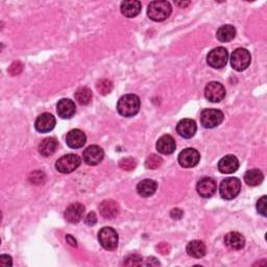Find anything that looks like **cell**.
I'll list each match as a JSON object with an SVG mask.
<instances>
[{
    "label": "cell",
    "mask_w": 267,
    "mask_h": 267,
    "mask_svg": "<svg viewBox=\"0 0 267 267\" xmlns=\"http://www.w3.org/2000/svg\"><path fill=\"white\" fill-rule=\"evenodd\" d=\"M140 98L135 94H127L118 100L117 111L123 117H133L140 110Z\"/></svg>",
    "instance_id": "1"
},
{
    "label": "cell",
    "mask_w": 267,
    "mask_h": 267,
    "mask_svg": "<svg viewBox=\"0 0 267 267\" xmlns=\"http://www.w3.org/2000/svg\"><path fill=\"white\" fill-rule=\"evenodd\" d=\"M173 8L168 1H152L147 8V15L152 21H164L171 15Z\"/></svg>",
    "instance_id": "2"
},
{
    "label": "cell",
    "mask_w": 267,
    "mask_h": 267,
    "mask_svg": "<svg viewBox=\"0 0 267 267\" xmlns=\"http://www.w3.org/2000/svg\"><path fill=\"white\" fill-rule=\"evenodd\" d=\"M241 190V182L237 178H224L221 187H219V193L225 200H231L239 194Z\"/></svg>",
    "instance_id": "3"
},
{
    "label": "cell",
    "mask_w": 267,
    "mask_h": 267,
    "mask_svg": "<svg viewBox=\"0 0 267 267\" xmlns=\"http://www.w3.org/2000/svg\"><path fill=\"white\" fill-rule=\"evenodd\" d=\"M223 113L217 109H206L200 114V123L206 129H214L223 121Z\"/></svg>",
    "instance_id": "4"
},
{
    "label": "cell",
    "mask_w": 267,
    "mask_h": 267,
    "mask_svg": "<svg viewBox=\"0 0 267 267\" xmlns=\"http://www.w3.org/2000/svg\"><path fill=\"white\" fill-rule=\"evenodd\" d=\"M119 237L117 232L112 227H103L98 233V241L107 251H114L118 246Z\"/></svg>",
    "instance_id": "5"
},
{
    "label": "cell",
    "mask_w": 267,
    "mask_h": 267,
    "mask_svg": "<svg viewBox=\"0 0 267 267\" xmlns=\"http://www.w3.org/2000/svg\"><path fill=\"white\" fill-rule=\"evenodd\" d=\"M82 163V159L73 154H69L60 158L55 163V168L61 174H70L76 170Z\"/></svg>",
    "instance_id": "6"
},
{
    "label": "cell",
    "mask_w": 267,
    "mask_h": 267,
    "mask_svg": "<svg viewBox=\"0 0 267 267\" xmlns=\"http://www.w3.org/2000/svg\"><path fill=\"white\" fill-rule=\"evenodd\" d=\"M252 61V56L249 50L244 48H238L234 50L231 55V65L233 69L237 71H243L250 66Z\"/></svg>",
    "instance_id": "7"
},
{
    "label": "cell",
    "mask_w": 267,
    "mask_h": 267,
    "mask_svg": "<svg viewBox=\"0 0 267 267\" xmlns=\"http://www.w3.org/2000/svg\"><path fill=\"white\" fill-rule=\"evenodd\" d=\"M228 60V52L224 48V47H217L209 52L207 56V62L209 66H211L212 68L221 69L224 67Z\"/></svg>",
    "instance_id": "8"
},
{
    "label": "cell",
    "mask_w": 267,
    "mask_h": 267,
    "mask_svg": "<svg viewBox=\"0 0 267 267\" xmlns=\"http://www.w3.org/2000/svg\"><path fill=\"white\" fill-rule=\"evenodd\" d=\"M205 96L211 102H219L225 97V88L218 82L209 83L205 88Z\"/></svg>",
    "instance_id": "9"
},
{
    "label": "cell",
    "mask_w": 267,
    "mask_h": 267,
    "mask_svg": "<svg viewBox=\"0 0 267 267\" xmlns=\"http://www.w3.org/2000/svg\"><path fill=\"white\" fill-rule=\"evenodd\" d=\"M178 163L184 168H192L195 167L200 160L199 152L194 148H186L179 152L178 155Z\"/></svg>",
    "instance_id": "10"
},
{
    "label": "cell",
    "mask_w": 267,
    "mask_h": 267,
    "mask_svg": "<svg viewBox=\"0 0 267 267\" xmlns=\"http://www.w3.org/2000/svg\"><path fill=\"white\" fill-rule=\"evenodd\" d=\"M104 157V152L102 148H100L97 145H91L84 150L83 158L84 161L88 165H97L102 161Z\"/></svg>",
    "instance_id": "11"
},
{
    "label": "cell",
    "mask_w": 267,
    "mask_h": 267,
    "mask_svg": "<svg viewBox=\"0 0 267 267\" xmlns=\"http://www.w3.org/2000/svg\"><path fill=\"white\" fill-rule=\"evenodd\" d=\"M217 185L216 182L211 178H204L199 180L196 186L197 193L205 198H209L214 195L216 192Z\"/></svg>",
    "instance_id": "12"
},
{
    "label": "cell",
    "mask_w": 267,
    "mask_h": 267,
    "mask_svg": "<svg viewBox=\"0 0 267 267\" xmlns=\"http://www.w3.org/2000/svg\"><path fill=\"white\" fill-rule=\"evenodd\" d=\"M85 214V207L80 203H74L67 207L65 211L66 221L70 223L80 222Z\"/></svg>",
    "instance_id": "13"
},
{
    "label": "cell",
    "mask_w": 267,
    "mask_h": 267,
    "mask_svg": "<svg viewBox=\"0 0 267 267\" xmlns=\"http://www.w3.org/2000/svg\"><path fill=\"white\" fill-rule=\"evenodd\" d=\"M239 168V161L233 155H227L221 159L218 163V170L222 174L231 175L236 173Z\"/></svg>",
    "instance_id": "14"
},
{
    "label": "cell",
    "mask_w": 267,
    "mask_h": 267,
    "mask_svg": "<svg viewBox=\"0 0 267 267\" xmlns=\"http://www.w3.org/2000/svg\"><path fill=\"white\" fill-rule=\"evenodd\" d=\"M55 127V118L49 113H44L37 118L35 128L40 133H49Z\"/></svg>",
    "instance_id": "15"
},
{
    "label": "cell",
    "mask_w": 267,
    "mask_h": 267,
    "mask_svg": "<svg viewBox=\"0 0 267 267\" xmlns=\"http://www.w3.org/2000/svg\"><path fill=\"white\" fill-rule=\"evenodd\" d=\"M196 130V123L192 119H182L177 126V132L178 135L186 139L192 138L195 135Z\"/></svg>",
    "instance_id": "16"
},
{
    "label": "cell",
    "mask_w": 267,
    "mask_h": 267,
    "mask_svg": "<svg viewBox=\"0 0 267 267\" xmlns=\"http://www.w3.org/2000/svg\"><path fill=\"white\" fill-rule=\"evenodd\" d=\"M86 141H87V137L81 130H72L66 136L67 145L74 149L83 147L86 144Z\"/></svg>",
    "instance_id": "17"
},
{
    "label": "cell",
    "mask_w": 267,
    "mask_h": 267,
    "mask_svg": "<svg viewBox=\"0 0 267 267\" xmlns=\"http://www.w3.org/2000/svg\"><path fill=\"white\" fill-rule=\"evenodd\" d=\"M56 111H58L59 116L63 119H70L74 116L76 108L75 103L68 98H63L58 102L56 106Z\"/></svg>",
    "instance_id": "18"
},
{
    "label": "cell",
    "mask_w": 267,
    "mask_h": 267,
    "mask_svg": "<svg viewBox=\"0 0 267 267\" xmlns=\"http://www.w3.org/2000/svg\"><path fill=\"white\" fill-rule=\"evenodd\" d=\"M224 243L228 249L239 251L242 250L245 245V238L242 236V234L238 232H230L224 237Z\"/></svg>",
    "instance_id": "19"
},
{
    "label": "cell",
    "mask_w": 267,
    "mask_h": 267,
    "mask_svg": "<svg viewBox=\"0 0 267 267\" xmlns=\"http://www.w3.org/2000/svg\"><path fill=\"white\" fill-rule=\"evenodd\" d=\"M176 148H177L176 140L170 135L162 136L157 142V149L160 154L171 155L173 152H175Z\"/></svg>",
    "instance_id": "20"
},
{
    "label": "cell",
    "mask_w": 267,
    "mask_h": 267,
    "mask_svg": "<svg viewBox=\"0 0 267 267\" xmlns=\"http://www.w3.org/2000/svg\"><path fill=\"white\" fill-rule=\"evenodd\" d=\"M58 147H59L58 140L53 137H48L41 141L39 147H38V150H39L40 155L44 157H49L54 154Z\"/></svg>",
    "instance_id": "21"
},
{
    "label": "cell",
    "mask_w": 267,
    "mask_h": 267,
    "mask_svg": "<svg viewBox=\"0 0 267 267\" xmlns=\"http://www.w3.org/2000/svg\"><path fill=\"white\" fill-rule=\"evenodd\" d=\"M187 254L195 259H200L206 255L207 247L205 243L200 240H192L190 241L186 247Z\"/></svg>",
    "instance_id": "22"
},
{
    "label": "cell",
    "mask_w": 267,
    "mask_h": 267,
    "mask_svg": "<svg viewBox=\"0 0 267 267\" xmlns=\"http://www.w3.org/2000/svg\"><path fill=\"white\" fill-rule=\"evenodd\" d=\"M120 9L122 15L128 18H134L141 12V2L137 0H128V1H123L121 3Z\"/></svg>",
    "instance_id": "23"
},
{
    "label": "cell",
    "mask_w": 267,
    "mask_h": 267,
    "mask_svg": "<svg viewBox=\"0 0 267 267\" xmlns=\"http://www.w3.org/2000/svg\"><path fill=\"white\" fill-rule=\"evenodd\" d=\"M158 184L154 179H143L137 186V191L142 197H149L157 191Z\"/></svg>",
    "instance_id": "24"
},
{
    "label": "cell",
    "mask_w": 267,
    "mask_h": 267,
    "mask_svg": "<svg viewBox=\"0 0 267 267\" xmlns=\"http://www.w3.org/2000/svg\"><path fill=\"white\" fill-rule=\"evenodd\" d=\"M99 211L104 218H114L119 213V206L112 199L103 200L99 206Z\"/></svg>",
    "instance_id": "25"
},
{
    "label": "cell",
    "mask_w": 267,
    "mask_h": 267,
    "mask_svg": "<svg viewBox=\"0 0 267 267\" xmlns=\"http://www.w3.org/2000/svg\"><path fill=\"white\" fill-rule=\"evenodd\" d=\"M216 37L217 39L222 43L230 42L236 37V28L230 24L222 25V27L218 28Z\"/></svg>",
    "instance_id": "26"
},
{
    "label": "cell",
    "mask_w": 267,
    "mask_h": 267,
    "mask_svg": "<svg viewBox=\"0 0 267 267\" xmlns=\"http://www.w3.org/2000/svg\"><path fill=\"white\" fill-rule=\"evenodd\" d=\"M264 179V176L262 174V171L259 169H251L249 171H246L244 175V180L245 183L251 186V187H256L262 184Z\"/></svg>",
    "instance_id": "27"
},
{
    "label": "cell",
    "mask_w": 267,
    "mask_h": 267,
    "mask_svg": "<svg viewBox=\"0 0 267 267\" xmlns=\"http://www.w3.org/2000/svg\"><path fill=\"white\" fill-rule=\"evenodd\" d=\"M74 97H75L76 101H78L80 104H82V106H87V104H89L91 102L93 94L89 88L82 87V88L76 90V92L74 94Z\"/></svg>",
    "instance_id": "28"
},
{
    "label": "cell",
    "mask_w": 267,
    "mask_h": 267,
    "mask_svg": "<svg viewBox=\"0 0 267 267\" xmlns=\"http://www.w3.org/2000/svg\"><path fill=\"white\" fill-rule=\"evenodd\" d=\"M162 164H163V160L158 155H150L145 161V166L148 169H158Z\"/></svg>",
    "instance_id": "29"
},
{
    "label": "cell",
    "mask_w": 267,
    "mask_h": 267,
    "mask_svg": "<svg viewBox=\"0 0 267 267\" xmlns=\"http://www.w3.org/2000/svg\"><path fill=\"white\" fill-rule=\"evenodd\" d=\"M96 88H97V91L101 94V95H107L109 93H111L112 89H113V84L111 81L109 80H100L97 85H96Z\"/></svg>",
    "instance_id": "30"
},
{
    "label": "cell",
    "mask_w": 267,
    "mask_h": 267,
    "mask_svg": "<svg viewBox=\"0 0 267 267\" xmlns=\"http://www.w3.org/2000/svg\"><path fill=\"white\" fill-rule=\"evenodd\" d=\"M136 166H137V161L134 158H125L119 162V167L127 171L135 169Z\"/></svg>",
    "instance_id": "31"
},
{
    "label": "cell",
    "mask_w": 267,
    "mask_h": 267,
    "mask_svg": "<svg viewBox=\"0 0 267 267\" xmlns=\"http://www.w3.org/2000/svg\"><path fill=\"white\" fill-rule=\"evenodd\" d=\"M142 257L137 254H132L125 259L123 264L128 266H140L142 265Z\"/></svg>",
    "instance_id": "32"
},
{
    "label": "cell",
    "mask_w": 267,
    "mask_h": 267,
    "mask_svg": "<svg viewBox=\"0 0 267 267\" xmlns=\"http://www.w3.org/2000/svg\"><path fill=\"white\" fill-rule=\"evenodd\" d=\"M46 176L42 171H35L30 176V182L35 185H41L45 182Z\"/></svg>",
    "instance_id": "33"
},
{
    "label": "cell",
    "mask_w": 267,
    "mask_h": 267,
    "mask_svg": "<svg viewBox=\"0 0 267 267\" xmlns=\"http://www.w3.org/2000/svg\"><path fill=\"white\" fill-rule=\"evenodd\" d=\"M266 199H267V197L264 195L258 200V203H257V211H258V213L264 217L266 216V210H267L266 209Z\"/></svg>",
    "instance_id": "34"
},
{
    "label": "cell",
    "mask_w": 267,
    "mask_h": 267,
    "mask_svg": "<svg viewBox=\"0 0 267 267\" xmlns=\"http://www.w3.org/2000/svg\"><path fill=\"white\" fill-rule=\"evenodd\" d=\"M22 69H23V65L20 62H15L8 68V72L15 76V75L20 74L21 71H22Z\"/></svg>",
    "instance_id": "35"
},
{
    "label": "cell",
    "mask_w": 267,
    "mask_h": 267,
    "mask_svg": "<svg viewBox=\"0 0 267 267\" xmlns=\"http://www.w3.org/2000/svg\"><path fill=\"white\" fill-rule=\"evenodd\" d=\"M0 265L12 266L13 265L12 257L8 256V255H1V256H0Z\"/></svg>",
    "instance_id": "36"
},
{
    "label": "cell",
    "mask_w": 267,
    "mask_h": 267,
    "mask_svg": "<svg viewBox=\"0 0 267 267\" xmlns=\"http://www.w3.org/2000/svg\"><path fill=\"white\" fill-rule=\"evenodd\" d=\"M85 222L87 223L88 225H94L95 223L97 222V217H96V214H95L94 212H90L88 214V216L86 217L85 219Z\"/></svg>",
    "instance_id": "37"
},
{
    "label": "cell",
    "mask_w": 267,
    "mask_h": 267,
    "mask_svg": "<svg viewBox=\"0 0 267 267\" xmlns=\"http://www.w3.org/2000/svg\"><path fill=\"white\" fill-rule=\"evenodd\" d=\"M170 215L174 219H179L180 217L183 216V211H182V210H179L178 208H176V209L173 210V211L170 212Z\"/></svg>",
    "instance_id": "38"
},
{
    "label": "cell",
    "mask_w": 267,
    "mask_h": 267,
    "mask_svg": "<svg viewBox=\"0 0 267 267\" xmlns=\"http://www.w3.org/2000/svg\"><path fill=\"white\" fill-rule=\"evenodd\" d=\"M145 265H160V262L157 261V259L155 258V257H149V258H147L146 262H145Z\"/></svg>",
    "instance_id": "39"
},
{
    "label": "cell",
    "mask_w": 267,
    "mask_h": 267,
    "mask_svg": "<svg viewBox=\"0 0 267 267\" xmlns=\"http://www.w3.org/2000/svg\"><path fill=\"white\" fill-rule=\"evenodd\" d=\"M66 240H67V242H68L69 244H71L72 246H75V247H76V245H78V244H76V240L74 239V238H73L71 235L67 236V237H66Z\"/></svg>",
    "instance_id": "40"
},
{
    "label": "cell",
    "mask_w": 267,
    "mask_h": 267,
    "mask_svg": "<svg viewBox=\"0 0 267 267\" xmlns=\"http://www.w3.org/2000/svg\"><path fill=\"white\" fill-rule=\"evenodd\" d=\"M190 2H187V3H179V2H177V4L178 5H183V6H185V5H188Z\"/></svg>",
    "instance_id": "41"
}]
</instances>
